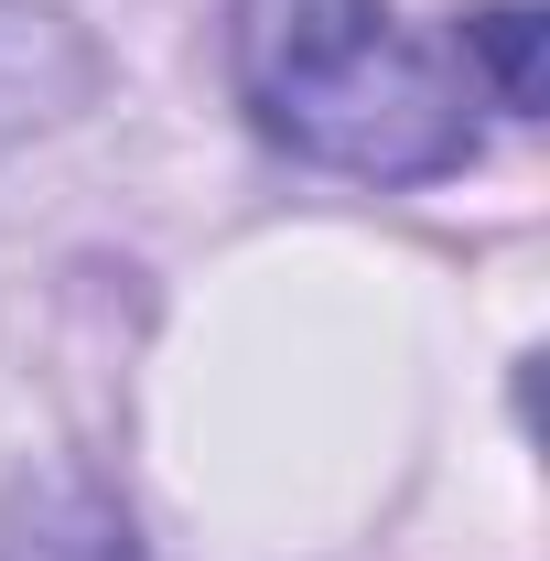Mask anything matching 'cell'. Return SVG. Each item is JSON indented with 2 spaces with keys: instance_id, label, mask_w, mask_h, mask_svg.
Listing matches in <instances>:
<instances>
[{
  "instance_id": "cell-2",
  "label": "cell",
  "mask_w": 550,
  "mask_h": 561,
  "mask_svg": "<svg viewBox=\"0 0 550 561\" xmlns=\"http://www.w3.org/2000/svg\"><path fill=\"white\" fill-rule=\"evenodd\" d=\"M108 55L76 33L66 11H33V0H0V140H33L55 130L66 108L98 98Z\"/></svg>"
},
{
  "instance_id": "cell-1",
  "label": "cell",
  "mask_w": 550,
  "mask_h": 561,
  "mask_svg": "<svg viewBox=\"0 0 550 561\" xmlns=\"http://www.w3.org/2000/svg\"><path fill=\"white\" fill-rule=\"evenodd\" d=\"M238 108L356 184H443L475 162V66L454 33H411L389 0H227Z\"/></svg>"
},
{
  "instance_id": "cell-4",
  "label": "cell",
  "mask_w": 550,
  "mask_h": 561,
  "mask_svg": "<svg viewBox=\"0 0 550 561\" xmlns=\"http://www.w3.org/2000/svg\"><path fill=\"white\" fill-rule=\"evenodd\" d=\"M454 44H465V66H485V98L507 108V119H529L540 108V76H529V44H540V11L529 0H485L454 22Z\"/></svg>"
},
{
  "instance_id": "cell-3",
  "label": "cell",
  "mask_w": 550,
  "mask_h": 561,
  "mask_svg": "<svg viewBox=\"0 0 550 561\" xmlns=\"http://www.w3.org/2000/svg\"><path fill=\"white\" fill-rule=\"evenodd\" d=\"M0 561H151L130 529V507L98 486H76V476H44V486L11 496V518H0Z\"/></svg>"
}]
</instances>
